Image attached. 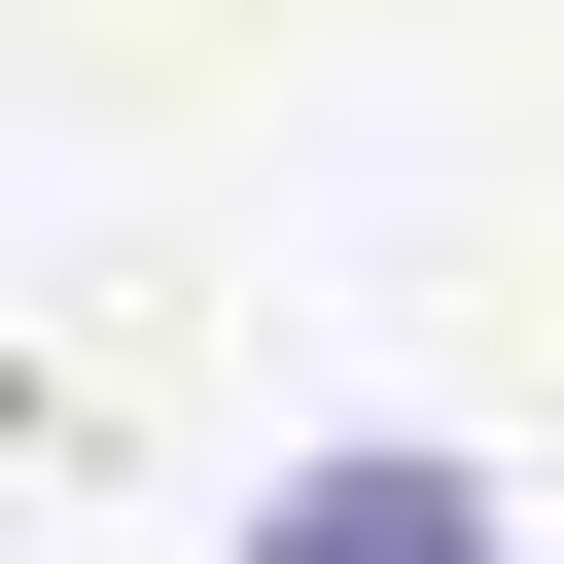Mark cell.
I'll return each instance as SVG.
<instances>
[{
    "label": "cell",
    "instance_id": "1",
    "mask_svg": "<svg viewBox=\"0 0 564 564\" xmlns=\"http://www.w3.org/2000/svg\"><path fill=\"white\" fill-rule=\"evenodd\" d=\"M247 564H494V494H458V458H282Z\"/></svg>",
    "mask_w": 564,
    "mask_h": 564
}]
</instances>
